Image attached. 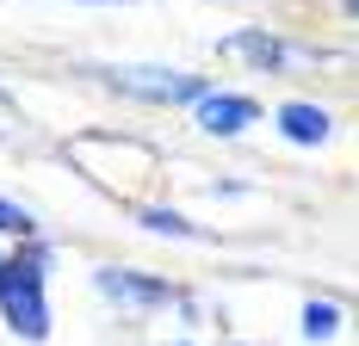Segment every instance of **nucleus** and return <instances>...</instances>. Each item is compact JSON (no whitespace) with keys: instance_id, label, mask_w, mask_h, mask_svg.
<instances>
[{"instance_id":"nucleus-1","label":"nucleus","mask_w":359,"mask_h":346,"mask_svg":"<svg viewBox=\"0 0 359 346\" xmlns=\"http://www.w3.org/2000/svg\"><path fill=\"white\" fill-rule=\"evenodd\" d=\"M69 161L93 186H106V192H137V186H149V179H161V155L149 148V142L137 137H106V130H87V137L69 142Z\"/></svg>"},{"instance_id":"nucleus-2","label":"nucleus","mask_w":359,"mask_h":346,"mask_svg":"<svg viewBox=\"0 0 359 346\" xmlns=\"http://www.w3.org/2000/svg\"><path fill=\"white\" fill-rule=\"evenodd\" d=\"M0 315L13 321L19 340H43V334H50V303H43V247L0 260Z\"/></svg>"},{"instance_id":"nucleus-3","label":"nucleus","mask_w":359,"mask_h":346,"mask_svg":"<svg viewBox=\"0 0 359 346\" xmlns=\"http://www.w3.org/2000/svg\"><path fill=\"white\" fill-rule=\"evenodd\" d=\"M100 74H106V87L137 93V99H149V105H180V99L211 93L198 74H180V69H100Z\"/></svg>"},{"instance_id":"nucleus-4","label":"nucleus","mask_w":359,"mask_h":346,"mask_svg":"<svg viewBox=\"0 0 359 346\" xmlns=\"http://www.w3.org/2000/svg\"><path fill=\"white\" fill-rule=\"evenodd\" d=\"M93 284H100V297L124 303V310H168V303H180V291L168 278H143V272H130V266H100Z\"/></svg>"},{"instance_id":"nucleus-5","label":"nucleus","mask_w":359,"mask_h":346,"mask_svg":"<svg viewBox=\"0 0 359 346\" xmlns=\"http://www.w3.org/2000/svg\"><path fill=\"white\" fill-rule=\"evenodd\" d=\"M223 56H242L254 69H285V62H316V50H297V43H279L266 32H229L223 37Z\"/></svg>"},{"instance_id":"nucleus-6","label":"nucleus","mask_w":359,"mask_h":346,"mask_svg":"<svg viewBox=\"0 0 359 346\" xmlns=\"http://www.w3.org/2000/svg\"><path fill=\"white\" fill-rule=\"evenodd\" d=\"M254 118H260V105L248 93H198V130L205 137H236Z\"/></svg>"},{"instance_id":"nucleus-7","label":"nucleus","mask_w":359,"mask_h":346,"mask_svg":"<svg viewBox=\"0 0 359 346\" xmlns=\"http://www.w3.org/2000/svg\"><path fill=\"white\" fill-rule=\"evenodd\" d=\"M279 130H285L291 142H323L328 137V111L323 105H304V99H291V105H279Z\"/></svg>"},{"instance_id":"nucleus-8","label":"nucleus","mask_w":359,"mask_h":346,"mask_svg":"<svg viewBox=\"0 0 359 346\" xmlns=\"http://www.w3.org/2000/svg\"><path fill=\"white\" fill-rule=\"evenodd\" d=\"M341 328V310L334 303H304V340H328Z\"/></svg>"},{"instance_id":"nucleus-9","label":"nucleus","mask_w":359,"mask_h":346,"mask_svg":"<svg viewBox=\"0 0 359 346\" xmlns=\"http://www.w3.org/2000/svg\"><path fill=\"white\" fill-rule=\"evenodd\" d=\"M137 216H143V229H155V235H198V229H192L180 210H149V205H143Z\"/></svg>"},{"instance_id":"nucleus-10","label":"nucleus","mask_w":359,"mask_h":346,"mask_svg":"<svg viewBox=\"0 0 359 346\" xmlns=\"http://www.w3.org/2000/svg\"><path fill=\"white\" fill-rule=\"evenodd\" d=\"M37 229V216L25 205H13V198H0V235H32Z\"/></svg>"},{"instance_id":"nucleus-11","label":"nucleus","mask_w":359,"mask_h":346,"mask_svg":"<svg viewBox=\"0 0 359 346\" xmlns=\"http://www.w3.org/2000/svg\"><path fill=\"white\" fill-rule=\"evenodd\" d=\"M0 111H13V99H6V93H0Z\"/></svg>"},{"instance_id":"nucleus-12","label":"nucleus","mask_w":359,"mask_h":346,"mask_svg":"<svg viewBox=\"0 0 359 346\" xmlns=\"http://www.w3.org/2000/svg\"><path fill=\"white\" fill-rule=\"evenodd\" d=\"M93 6H111V0H93Z\"/></svg>"}]
</instances>
